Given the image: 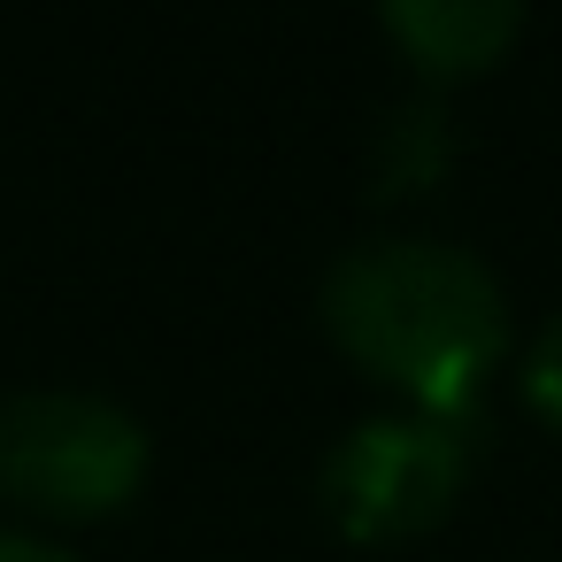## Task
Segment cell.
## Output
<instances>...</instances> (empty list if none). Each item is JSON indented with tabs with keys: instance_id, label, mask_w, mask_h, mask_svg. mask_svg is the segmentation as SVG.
Masks as SVG:
<instances>
[{
	"instance_id": "1",
	"label": "cell",
	"mask_w": 562,
	"mask_h": 562,
	"mask_svg": "<svg viewBox=\"0 0 562 562\" xmlns=\"http://www.w3.org/2000/svg\"><path fill=\"white\" fill-rule=\"evenodd\" d=\"M324 331L385 385L462 416L508 347L501 278L447 239H362L324 278Z\"/></svg>"
},
{
	"instance_id": "2",
	"label": "cell",
	"mask_w": 562,
	"mask_h": 562,
	"mask_svg": "<svg viewBox=\"0 0 562 562\" xmlns=\"http://www.w3.org/2000/svg\"><path fill=\"white\" fill-rule=\"evenodd\" d=\"M147 462V424L109 393L32 385L0 401V493L40 516H116Z\"/></svg>"
},
{
	"instance_id": "3",
	"label": "cell",
	"mask_w": 562,
	"mask_h": 562,
	"mask_svg": "<svg viewBox=\"0 0 562 562\" xmlns=\"http://www.w3.org/2000/svg\"><path fill=\"white\" fill-rule=\"evenodd\" d=\"M462 447L424 416H370L324 462V508L347 539H416L454 508Z\"/></svg>"
},
{
	"instance_id": "4",
	"label": "cell",
	"mask_w": 562,
	"mask_h": 562,
	"mask_svg": "<svg viewBox=\"0 0 562 562\" xmlns=\"http://www.w3.org/2000/svg\"><path fill=\"white\" fill-rule=\"evenodd\" d=\"M424 70H485L516 32H524V9H508V0H385V16H378Z\"/></svg>"
},
{
	"instance_id": "5",
	"label": "cell",
	"mask_w": 562,
	"mask_h": 562,
	"mask_svg": "<svg viewBox=\"0 0 562 562\" xmlns=\"http://www.w3.org/2000/svg\"><path fill=\"white\" fill-rule=\"evenodd\" d=\"M524 401L547 416V424H562V308L531 331V347H524Z\"/></svg>"
},
{
	"instance_id": "6",
	"label": "cell",
	"mask_w": 562,
	"mask_h": 562,
	"mask_svg": "<svg viewBox=\"0 0 562 562\" xmlns=\"http://www.w3.org/2000/svg\"><path fill=\"white\" fill-rule=\"evenodd\" d=\"M0 562H78V554H63V547L32 539V531H0Z\"/></svg>"
}]
</instances>
